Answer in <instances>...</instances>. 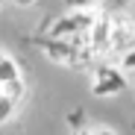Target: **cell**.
Wrapping results in <instances>:
<instances>
[{"label":"cell","instance_id":"obj_9","mask_svg":"<svg viewBox=\"0 0 135 135\" xmlns=\"http://www.w3.org/2000/svg\"><path fill=\"white\" fill-rule=\"evenodd\" d=\"M76 135H94V132H88V129H79V132H76Z\"/></svg>","mask_w":135,"mask_h":135},{"label":"cell","instance_id":"obj_2","mask_svg":"<svg viewBox=\"0 0 135 135\" xmlns=\"http://www.w3.org/2000/svg\"><path fill=\"white\" fill-rule=\"evenodd\" d=\"M18 79H21L18 62H15L9 53L0 50V88H6V85H12V82H18Z\"/></svg>","mask_w":135,"mask_h":135},{"label":"cell","instance_id":"obj_5","mask_svg":"<svg viewBox=\"0 0 135 135\" xmlns=\"http://www.w3.org/2000/svg\"><path fill=\"white\" fill-rule=\"evenodd\" d=\"M97 3V0H65V6L68 9H74V12H82V9H91Z\"/></svg>","mask_w":135,"mask_h":135},{"label":"cell","instance_id":"obj_6","mask_svg":"<svg viewBox=\"0 0 135 135\" xmlns=\"http://www.w3.org/2000/svg\"><path fill=\"white\" fill-rule=\"evenodd\" d=\"M123 71H135V47L126 50V56H123Z\"/></svg>","mask_w":135,"mask_h":135},{"label":"cell","instance_id":"obj_10","mask_svg":"<svg viewBox=\"0 0 135 135\" xmlns=\"http://www.w3.org/2000/svg\"><path fill=\"white\" fill-rule=\"evenodd\" d=\"M115 3H120V6H123V3H132V0H115Z\"/></svg>","mask_w":135,"mask_h":135},{"label":"cell","instance_id":"obj_4","mask_svg":"<svg viewBox=\"0 0 135 135\" xmlns=\"http://www.w3.org/2000/svg\"><path fill=\"white\" fill-rule=\"evenodd\" d=\"M12 109H15V100L3 91V88H0V126H3V123L12 118Z\"/></svg>","mask_w":135,"mask_h":135},{"label":"cell","instance_id":"obj_7","mask_svg":"<svg viewBox=\"0 0 135 135\" xmlns=\"http://www.w3.org/2000/svg\"><path fill=\"white\" fill-rule=\"evenodd\" d=\"M15 6H32V3H38V0H12Z\"/></svg>","mask_w":135,"mask_h":135},{"label":"cell","instance_id":"obj_1","mask_svg":"<svg viewBox=\"0 0 135 135\" xmlns=\"http://www.w3.org/2000/svg\"><path fill=\"white\" fill-rule=\"evenodd\" d=\"M120 91H126V76L120 74V68H115V65L97 68L94 82H91V94L106 100V97H115V94H120Z\"/></svg>","mask_w":135,"mask_h":135},{"label":"cell","instance_id":"obj_8","mask_svg":"<svg viewBox=\"0 0 135 135\" xmlns=\"http://www.w3.org/2000/svg\"><path fill=\"white\" fill-rule=\"evenodd\" d=\"M94 135H115V132H112V129H97Z\"/></svg>","mask_w":135,"mask_h":135},{"label":"cell","instance_id":"obj_3","mask_svg":"<svg viewBox=\"0 0 135 135\" xmlns=\"http://www.w3.org/2000/svg\"><path fill=\"white\" fill-rule=\"evenodd\" d=\"M85 24H91V18H88V15H74V18H65V21H59V24H56L53 35H56V38H62L65 32H82V30H85Z\"/></svg>","mask_w":135,"mask_h":135}]
</instances>
